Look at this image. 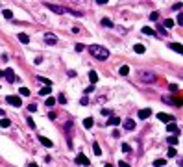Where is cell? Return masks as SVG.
<instances>
[{
    "label": "cell",
    "mask_w": 183,
    "mask_h": 167,
    "mask_svg": "<svg viewBox=\"0 0 183 167\" xmlns=\"http://www.w3.org/2000/svg\"><path fill=\"white\" fill-rule=\"evenodd\" d=\"M89 52H91L93 58L100 59V61H104V59L109 58V50L105 48V47H102V45H91V47H89Z\"/></svg>",
    "instance_id": "obj_1"
},
{
    "label": "cell",
    "mask_w": 183,
    "mask_h": 167,
    "mask_svg": "<svg viewBox=\"0 0 183 167\" xmlns=\"http://www.w3.org/2000/svg\"><path fill=\"white\" fill-rule=\"evenodd\" d=\"M137 78H139L141 82H144V84L155 82V74L152 73V71H139V73H137Z\"/></svg>",
    "instance_id": "obj_2"
},
{
    "label": "cell",
    "mask_w": 183,
    "mask_h": 167,
    "mask_svg": "<svg viewBox=\"0 0 183 167\" xmlns=\"http://www.w3.org/2000/svg\"><path fill=\"white\" fill-rule=\"evenodd\" d=\"M72 126H74L72 121H69V123L65 124V136H67V143H69V147H72Z\"/></svg>",
    "instance_id": "obj_3"
},
{
    "label": "cell",
    "mask_w": 183,
    "mask_h": 167,
    "mask_svg": "<svg viewBox=\"0 0 183 167\" xmlns=\"http://www.w3.org/2000/svg\"><path fill=\"white\" fill-rule=\"evenodd\" d=\"M6 102L11 104V106H20V104H22V100H20V97H17V95H8Z\"/></svg>",
    "instance_id": "obj_4"
},
{
    "label": "cell",
    "mask_w": 183,
    "mask_h": 167,
    "mask_svg": "<svg viewBox=\"0 0 183 167\" xmlns=\"http://www.w3.org/2000/svg\"><path fill=\"white\" fill-rule=\"evenodd\" d=\"M2 76L6 78L9 84L15 82V73H13V69H6V71H2Z\"/></svg>",
    "instance_id": "obj_5"
},
{
    "label": "cell",
    "mask_w": 183,
    "mask_h": 167,
    "mask_svg": "<svg viewBox=\"0 0 183 167\" xmlns=\"http://www.w3.org/2000/svg\"><path fill=\"white\" fill-rule=\"evenodd\" d=\"M157 119H159V121H163L165 124L174 123V117H172V115H168V113H157Z\"/></svg>",
    "instance_id": "obj_6"
},
{
    "label": "cell",
    "mask_w": 183,
    "mask_h": 167,
    "mask_svg": "<svg viewBox=\"0 0 183 167\" xmlns=\"http://www.w3.org/2000/svg\"><path fill=\"white\" fill-rule=\"evenodd\" d=\"M76 164H80V165H89L91 164V161H89V158H87V156H85V154H78V156H76Z\"/></svg>",
    "instance_id": "obj_7"
},
{
    "label": "cell",
    "mask_w": 183,
    "mask_h": 167,
    "mask_svg": "<svg viewBox=\"0 0 183 167\" xmlns=\"http://www.w3.org/2000/svg\"><path fill=\"white\" fill-rule=\"evenodd\" d=\"M44 41L48 45H58V37H55L54 34H44Z\"/></svg>",
    "instance_id": "obj_8"
},
{
    "label": "cell",
    "mask_w": 183,
    "mask_h": 167,
    "mask_svg": "<svg viewBox=\"0 0 183 167\" xmlns=\"http://www.w3.org/2000/svg\"><path fill=\"white\" fill-rule=\"evenodd\" d=\"M152 115V110L150 108H142L141 111H139V119H148Z\"/></svg>",
    "instance_id": "obj_9"
},
{
    "label": "cell",
    "mask_w": 183,
    "mask_h": 167,
    "mask_svg": "<svg viewBox=\"0 0 183 167\" xmlns=\"http://www.w3.org/2000/svg\"><path fill=\"white\" fill-rule=\"evenodd\" d=\"M124 128H126V130H133V128H135V121H133V119H126V121H124Z\"/></svg>",
    "instance_id": "obj_10"
},
{
    "label": "cell",
    "mask_w": 183,
    "mask_h": 167,
    "mask_svg": "<svg viewBox=\"0 0 183 167\" xmlns=\"http://www.w3.org/2000/svg\"><path fill=\"white\" fill-rule=\"evenodd\" d=\"M166 132L177 134V124H176V123H168V124H166Z\"/></svg>",
    "instance_id": "obj_11"
},
{
    "label": "cell",
    "mask_w": 183,
    "mask_h": 167,
    "mask_svg": "<svg viewBox=\"0 0 183 167\" xmlns=\"http://www.w3.org/2000/svg\"><path fill=\"white\" fill-rule=\"evenodd\" d=\"M39 141H41V143H43L44 147H54V143H52V141H50L48 138H44V136H39Z\"/></svg>",
    "instance_id": "obj_12"
},
{
    "label": "cell",
    "mask_w": 183,
    "mask_h": 167,
    "mask_svg": "<svg viewBox=\"0 0 183 167\" xmlns=\"http://www.w3.org/2000/svg\"><path fill=\"white\" fill-rule=\"evenodd\" d=\"M93 124H94V119H91V117L83 119V128H93Z\"/></svg>",
    "instance_id": "obj_13"
},
{
    "label": "cell",
    "mask_w": 183,
    "mask_h": 167,
    "mask_svg": "<svg viewBox=\"0 0 183 167\" xmlns=\"http://www.w3.org/2000/svg\"><path fill=\"white\" fill-rule=\"evenodd\" d=\"M133 50H135V52H137V54H144V50H146V48H144V45H141V43H137V45H135V47H133Z\"/></svg>",
    "instance_id": "obj_14"
},
{
    "label": "cell",
    "mask_w": 183,
    "mask_h": 167,
    "mask_svg": "<svg viewBox=\"0 0 183 167\" xmlns=\"http://www.w3.org/2000/svg\"><path fill=\"white\" fill-rule=\"evenodd\" d=\"M170 48L174 50V52H180V54L183 52V48H181V45H180V43H170Z\"/></svg>",
    "instance_id": "obj_15"
},
{
    "label": "cell",
    "mask_w": 183,
    "mask_h": 167,
    "mask_svg": "<svg viewBox=\"0 0 183 167\" xmlns=\"http://www.w3.org/2000/svg\"><path fill=\"white\" fill-rule=\"evenodd\" d=\"M120 123H122V121H120L119 117H111V119L107 121V124H109V126H116V124H120Z\"/></svg>",
    "instance_id": "obj_16"
},
{
    "label": "cell",
    "mask_w": 183,
    "mask_h": 167,
    "mask_svg": "<svg viewBox=\"0 0 183 167\" xmlns=\"http://www.w3.org/2000/svg\"><path fill=\"white\" fill-rule=\"evenodd\" d=\"M89 80H91V84H96V82H98V74H96L94 71H91V73H89Z\"/></svg>",
    "instance_id": "obj_17"
},
{
    "label": "cell",
    "mask_w": 183,
    "mask_h": 167,
    "mask_svg": "<svg viewBox=\"0 0 183 167\" xmlns=\"http://www.w3.org/2000/svg\"><path fill=\"white\" fill-rule=\"evenodd\" d=\"M19 41L24 43V45H28V43H30V37H28L26 34H19Z\"/></svg>",
    "instance_id": "obj_18"
},
{
    "label": "cell",
    "mask_w": 183,
    "mask_h": 167,
    "mask_svg": "<svg viewBox=\"0 0 183 167\" xmlns=\"http://www.w3.org/2000/svg\"><path fill=\"white\" fill-rule=\"evenodd\" d=\"M142 34H146V35H155V30H152L150 26H144V28H142Z\"/></svg>",
    "instance_id": "obj_19"
},
{
    "label": "cell",
    "mask_w": 183,
    "mask_h": 167,
    "mask_svg": "<svg viewBox=\"0 0 183 167\" xmlns=\"http://www.w3.org/2000/svg\"><path fill=\"white\" fill-rule=\"evenodd\" d=\"M9 124H11V121H9V119H4V117L0 119V126H2V128H8Z\"/></svg>",
    "instance_id": "obj_20"
},
{
    "label": "cell",
    "mask_w": 183,
    "mask_h": 167,
    "mask_svg": "<svg viewBox=\"0 0 183 167\" xmlns=\"http://www.w3.org/2000/svg\"><path fill=\"white\" fill-rule=\"evenodd\" d=\"M119 73L122 74V76H126V74H128V73H130V67H128V65H122V67H120V71H119Z\"/></svg>",
    "instance_id": "obj_21"
},
{
    "label": "cell",
    "mask_w": 183,
    "mask_h": 167,
    "mask_svg": "<svg viewBox=\"0 0 183 167\" xmlns=\"http://www.w3.org/2000/svg\"><path fill=\"white\" fill-rule=\"evenodd\" d=\"M154 165H155V167H165V165H166V160H155Z\"/></svg>",
    "instance_id": "obj_22"
},
{
    "label": "cell",
    "mask_w": 183,
    "mask_h": 167,
    "mask_svg": "<svg viewBox=\"0 0 183 167\" xmlns=\"http://www.w3.org/2000/svg\"><path fill=\"white\" fill-rule=\"evenodd\" d=\"M4 17H6V19H9V21H11V19H13V13H11V9H4Z\"/></svg>",
    "instance_id": "obj_23"
},
{
    "label": "cell",
    "mask_w": 183,
    "mask_h": 167,
    "mask_svg": "<svg viewBox=\"0 0 183 167\" xmlns=\"http://www.w3.org/2000/svg\"><path fill=\"white\" fill-rule=\"evenodd\" d=\"M93 149H94V154H96V156H100V154H102V149H100V145H98V143H94V145H93Z\"/></svg>",
    "instance_id": "obj_24"
},
{
    "label": "cell",
    "mask_w": 183,
    "mask_h": 167,
    "mask_svg": "<svg viewBox=\"0 0 183 167\" xmlns=\"http://www.w3.org/2000/svg\"><path fill=\"white\" fill-rule=\"evenodd\" d=\"M44 104H46V106H48V108H52V106L55 104V99H52V97H48V99H46V102H44Z\"/></svg>",
    "instance_id": "obj_25"
},
{
    "label": "cell",
    "mask_w": 183,
    "mask_h": 167,
    "mask_svg": "<svg viewBox=\"0 0 183 167\" xmlns=\"http://www.w3.org/2000/svg\"><path fill=\"white\" fill-rule=\"evenodd\" d=\"M102 24H104V26H107V28H113V22H111L109 19H102Z\"/></svg>",
    "instance_id": "obj_26"
},
{
    "label": "cell",
    "mask_w": 183,
    "mask_h": 167,
    "mask_svg": "<svg viewBox=\"0 0 183 167\" xmlns=\"http://www.w3.org/2000/svg\"><path fill=\"white\" fill-rule=\"evenodd\" d=\"M19 91H20V95H22V97H28V95H30V89H28V87H20Z\"/></svg>",
    "instance_id": "obj_27"
},
{
    "label": "cell",
    "mask_w": 183,
    "mask_h": 167,
    "mask_svg": "<svg viewBox=\"0 0 183 167\" xmlns=\"http://www.w3.org/2000/svg\"><path fill=\"white\" fill-rule=\"evenodd\" d=\"M37 80H39V82H43V84H46V87H50V85H52V82H50V80H46V78H43V76H39Z\"/></svg>",
    "instance_id": "obj_28"
},
{
    "label": "cell",
    "mask_w": 183,
    "mask_h": 167,
    "mask_svg": "<svg viewBox=\"0 0 183 167\" xmlns=\"http://www.w3.org/2000/svg\"><path fill=\"white\" fill-rule=\"evenodd\" d=\"M168 143H170V145H177V136H170V138H168Z\"/></svg>",
    "instance_id": "obj_29"
},
{
    "label": "cell",
    "mask_w": 183,
    "mask_h": 167,
    "mask_svg": "<svg viewBox=\"0 0 183 167\" xmlns=\"http://www.w3.org/2000/svg\"><path fill=\"white\" fill-rule=\"evenodd\" d=\"M165 26H166V28H172V26H174V21H172V19H166V21H165Z\"/></svg>",
    "instance_id": "obj_30"
},
{
    "label": "cell",
    "mask_w": 183,
    "mask_h": 167,
    "mask_svg": "<svg viewBox=\"0 0 183 167\" xmlns=\"http://www.w3.org/2000/svg\"><path fill=\"white\" fill-rule=\"evenodd\" d=\"M50 91H52V89H50V87H46V85H44V87L41 89V95H50Z\"/></svg>",
    "instance_id": "obj_31"
},
{
    "label": "cell",
    "mask_w": 183,
    "mask_h": 167,
    "mask_svg": "<svg viewBox=\"0 0 183 167\" xmlns=\"http://www.w3.org/2000/svg\"><path fill=\"white\" fill-rule=\"evenodd\" d=\"M150 19H152V21H157V19H159V13H157V11H154V13L150 15Z\"/></svg>",
    "instance_id": "obj_32"
},
{
    "label": "cell",
    "mask_w": 183,
    "mask_h": 167,
    "mask_svg": "<svg viewBox=\"0 0 183 167\" xmlns=\"http://www.w3.org/2000/svg\"><path fill=\"white\" fill-rule=\"evenodd\" d=\"M80 104H81V106H87V104H89V99H87V97H83V99L80 100Z\"/></svg>",
    "instance_id": "obj_33"
},
{
    "label": "cell",
    "mask_w": 183,
    "mask_h": 167,
    "mask_svg": "<svg viewBox=\"0 0 183 167\" xmlns=\"http://www.w3.org/2000/svg\"><path fill=\"white\" fill-rule=\"evenodd\" d=\"M176 154H177V152H176V149H168V156H170V158H174Z\"/></svg>",
    "instance_id": "obj_34"
},
{
    "label": "cell",
    "mask_w": 183,
    "mask_h": 167,
    "mask_svg": "<svg viewBox=\"0 0 183 167\" xmlns=\"http://www.w3.org/2000/svg\"><path fill=\"white\" fill-rule=\"evenodd\" d=\"M122 150H124V152H130L131 149H130V145H128V143H124V145H122Z\"/></svg>",
    "instance_id": "obj_35"
},
{
    "label": "cell",
    "mask_w": 183,
    "mask_h": 167,
    "mask_svg": "<svg viewBox=\"0 0 183 167\" xmlns=\"http://www.w3.org/2000/svg\"><path fill=\"white\" fill-rule=\"evenodd\" d=\"M74 48H76V52H81V50H83V45H81V43H78Z\"/></svg>",
    "instance_id": "obj_36"
},
{
    "label": "cell",
    "mask_w": 183,
    "mask_h": 167,
    "mask_svg": "<svg viewBox=\"0 0 183 167\" xmlns=\"http://www.w3.org/2000/svg\"><path fill=\"white\" fill-rule=\"evenodd\" d=\"M176 21H177V24H181V26H183V15H181V13L177 15V19H176Z\"/></svg>",
    "instance_id": "obj_37"
},
{
    "label": "cell",
    "mask_w": 183,
    "mask_h": 167,
    "mask_svg": "<svg viewBox=\"0 0 183 167\" xmlns=\"http://www.w3.org/2000/svg\"><path fill=\"white\" fill-rule=\"evenodd\" d=\"M58 100H59V102H61V104H65V102H67V99H65V97H63V95H59V99H58Z\"/></svg>",
    "instance_id": "obj_38"
},
{
    "label": "cell",
    "mask_w": 183,
    "mask_h": 167,
    "mask_svg": "<svg viewBox=\"0 0 183 167\" xmlns=\"http://www.w3.org/2000/svg\"><path fill=\"white\" fill-rule=\"evenodd\" d=\"M28 110H30V111H35V110H37V106H35V104H30Z\"/></svg>",
    "instance_id": "obj_39"
},
{
    "label": "cell",
    "mask_w": 183,
    "mask_h": 167,
    "mask_svg": "<svg viewBox=\"0 0 183 167\" xmlns=\"http://www.w3.org/2000/svg\"><path fill=\"white\" fill-rule=\"evenodd\" d=\"M119 167H130V164H126V161H119Z\"/></svg>",
    "instance_id": "obj_40"
},
{
    "label": "cell",
    "mask_w": 183,
    "mask_h": 167,
    "mask_svg": "<svg viewBox=\"0 0 183 167\" xmlns=\"http://www.w3.org/2000/svg\"><path fill=\"white\" fill-rule=\"evenodd\" d=\"M93 89H94L93 85H91V87H87V89H85V97H87V95H89V93H91V91H93Z\"/></svg>",
    "instance_id": "obj_41"
},
{
    "label": "cell",
    "mask_w": 183,
    "mask_h": 167,
    "mask_svg": "<svg viewBox=\"0 0 183 167\" xmlns=\"http://www.w3.org/2000/svg\"><path fill=\"white\" fill-rule=\"evenodd\" d=\"M28 167H37V165H35V164H28Z\"/></svg>",
    "instance_id": "obj_42"
},
{
    "label": "cell",
    "mask_w": 183,
    "mask_h": 167,
    "mask_svg": "<svg viewBox=\"0 0 183 167\" xmlns=\"http://www.w3.org/2000/svg\"><path fill=\"white\" fill-rule=\"evenodd\" d=\"M0 117H4V110H0Z\"/></svg>",
    "instance_id": "obj_43"
},
{
    "label": "cell",
    "mask_w": 183,
    "mask_h": 167,
    "mask_svg": "<svg viewBox=\"0 0 183 167\" xmlns=\"http://www.w3.org/2000/svg\"><path fill=\"white\" fill-rule=\"evenodd\" d=\"M105 167H113V165H109V164H105Z\"/></svg>",
    "instance_id": "obj_44"
}]
</instances>
